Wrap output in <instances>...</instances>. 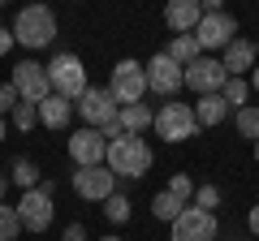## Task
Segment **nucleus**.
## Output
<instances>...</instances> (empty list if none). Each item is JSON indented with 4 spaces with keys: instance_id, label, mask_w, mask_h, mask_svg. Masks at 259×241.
Instances as JSON below:
<instances>
[{
    "instance_id": "1",
    "label": "nucleus",
    "mask_w": 259,
    "mask_h": 241,
    "mask_svg": "<svg viewBox=\"0 0 259 241\" xmlns=\"http://www.w3.org/2000/svg\"><path fill=\"white\" fill-rule=\"evenodd\" d=\"M104 168H108L112 176H125V181H139V176H147L151 168V147L139 138V134H125V138L108 142V159H104Z\"/></svg>"
},
{
    "instance_id": "2",
    "label": "nucleus",
    "mask_w": 259,
    "mask_h": 241,
    "mask_svg": "<svg viewBox=\"0 0 259 241\" xmlns=\"http://www.w3.org/2000/svg\"><path fill=\"white\" fill-rule=\"evenodd\" d=\"M13 43L22 47H48L56 39V18L48 5H30V9H22L18 18H13Z\"/></svg>"
},
{
    "instance_id": "3",
    "label": "nucleus",
    "mask_w": 259,
    "mask_h": 241,
    "mask_svg": "<svg viewBox=\"0 0 259 241\" xmlns=\"http://www.w3.org/2000/svg\"><path fill=\"white\" fill-rule=\"evenodd\" d=\"M48 82H52V95L61 99H82L87 95V69L74 52H56L52 65H48Z\"/></svg>"
},
{
    "instance_id": "4",
    "label": "nucleus",
    "mask_w": 259,
    "mask_h": 241,
    "mask_svg": "<svg viewBox=\"0 0 259 241\" xmlns=\"http://www.w3.org/2000/svg\"><path fill=\"white\" fill-rule=\"evenodd\" d=\"M108 91H112V99H117L121 108L143 103V95H147V74H143V65L139 61H117V65H112Z\"/></svg>"
},
{
    "instance_id": "5",
    "label": "nucleus",
    "mask_w": 259,
    "mask_h": 241,
    "mask_svg": "<svg viewBox=\"0 0 259 241\" xmlns=\"http://www.w3.org/2000/svg\"><path fill=\"white\" fill-rule=\"evenodd\" d=\"M18 220H22V228H30V232H48L52 228V181H44V186H35V190L22 194Z\"/></svg>"
},
{
    "instance_id": "6",
    "label": "nucleus",
    "mask_w": 259,
    "mask_h": 241,
    "mask_svg": "<svg viewBox=\"0 0 259 241\" xmlns=\"http://www.w3.org/2000/svg\"><path fill=\"white\" fill-rule=\"evenodd\" d=\"M151 130L160 134L164 142H186L194 130H199V120H194V108L190 103H164L151 120Z\"/></svg>"
},
{
    "instance_id": "7",
    "label": "nucleus",
    "mask_w": 259,
    "mask_h": 241,
    "mask_svg": "<svg viewBox=\"0 0 259 241\" xmlns=\"http://www.w3.org/2000/svg\"><path fill=\"white\" fill-rule=\"evenodd\" d=\"M13 91H18L22 103H44L48 95H52V82H48V65H35V61H22V65H13Z\"/></svg>"
},
{
    "instance_id": "8",
    "label": "nucleus",
    "mask_w": 259,
    "mask_h": 241,
    "mask_svg": "<svg viewBox=\"0 0 259 241\" xmlns=\"http://www.w3.org/2000/svg\"><path fill=\"white\" fill-rule=\"evenodd\" d=\"M78 112H82L87 130H104L108 120H117L121 103L112 99V91H108V86H87V95L78 99Z\"/></svg>"
},
{
    "instance_id": "9",
    "label": "nucleus",
    "mask_w": 259,
    "mask_h": 241,
    "mask_svg": "<svg viewBox=\"0 0 259 241\" xmlns=\"http://www.w3.org/2000/svg\"><path fill=\"white\" fill-rule=\"evenodd\" d=\"M221 224H216V211H199V207H186L173 220V241H216Z\"/></svg>"
},
{
    "instance_id": "10",
    "label": "nucleus",
    "mask_w": 259,
    "mask_h": 241,
    "mask_svg": "<svg viewBox=\"0 0 259 241\" xmlns=\"http://www.w3.org/2000/svg\"><path fill=\"white\" fill-rule=\"evenodd\" d=\"M74 194L82 198V203H108L112 194H117V176L108 172V168H78L74 172Z\"/></svg>"
},
{
    "instance_id": "11",
    "label": "nucleus",
    "mask_w": 259,
    "mask_h": 241,
    "mask_svg": "<svg viewBox=\"0 0 259 241\" xmlns=\"http://www.w3.org/2000/svg\"><path fill=\"white\" fill-rule=\"evenodd\" d=\"M233 39H238V22L229 18V13H203V22H199V30H194V43H199V52H212V47H229Z\"/></svg>"
},
{
    "instance_id": "12",
    "label": "nucleus",
    "mask_w": 259,
    "mask_h": 241,
    "mask_svg": "<svg viewBox=\"0 0 259 241\" xmlns=\"http://www.w3.org/2000/svg\"><path fill=\"white\" fill-rule=\"evenodd\" d=\"M182 78H186V86H190V91H199V95H221V86L229 82L225 65H221V61H212V56H199L194 65H186Z\"/></svg>"
},
{
    "instance_id": "13",
    "label": "nucleus",
    "mask_w": 259,
    "mask_h": 241,
    "mask_svg": "<svg viewBox=\"0 0 259 241\" xmlns=\"http://www.w3.org/2000/svg\"><path fill=\"white\" fill-rule=\"evenodd\" d=\"M143 74H147V91H156V95H177L186 86V78H182V65H173L164 52L160 56H151L147 65H143Z\"/></svg>"
},
{
    "instance_id": "14",
    "label": "nucleus",
    "mask_w": 259,
    "mask_h": 241,
    "mask_svg": "<svg viewBox=\"0 0 259 241\" xmlns=\"http://www.w3.org/2000/svg\"><path fill=\"white\" fill-rule=\"evenodd\" d=\"M69 159H74L78 168H100L104 159H108V142L100 138V130H78L74 138H69Z\"/></svg>"
},
{
    "instance_id": "15",
    "label": "nucleus",
    "mask_w": 259,
    "mask_h": 241,
    "mask_svg": "<svg viewBox=\"0 0 259 241\" xmlns=\"http://www.w3.org/2000/svg\"><path fill=\"white\" fill-rule=\"evenodd\" d=\"M164 22L177 30V35H194L199 22H203V5H199V0H168L164 5Z\"/></svg>"
},
{
    "instance_id": "16",
    "label": "nucleus",
    "mask_w": 259,
    "mask_h": 241,
    "mask_svg": "<svg viewBox=\"0 0 259 241\" xmlns=\"http://www.w3.org/2000/svg\"><path fill=\"white\" fill-rule=\"evenodd\" d=\"M221 65H225V74H229V78H242L250 65H255V43L233 39V43L225 47V61H221Z\"/></svg>"
},
{
    "instance_id": "17",
    "label": "nucleus",
    "mask_w": 259,
    "mask_h": 241,
    "mask_svg": "<svg viewBox=\"0 0 259 241\" xmlns=\"http://www.w3.org/2000/svg\"><path fill=\"white\" fill-rule=\"evenodd\" d=\"M69 116H74V103L61 99V95H48V99L39 103V120H44L48 130H65V125H69Z\"/></svg>"
},
{
    "instance_id": "18",
    "label": "nucleus",
    "mask_w": 259,
    "mask_h": 241,
    "mask_svg": "<svg viewBox=\"0 0 259 241\" xmlns=\"http://www.w3.org/2000/svg\"><path fill=\"white\" fill-rule=\"evenodd\" d=\"M117 120H121V130H125V134H143V130H151L156 112H151L147 103H130V108L117 112Z\"/></svg>"
},
{
    "instance_id": "19",
    "label": "nucleus",
    "mask_w": 259,
    "mask_h": 241,
    "mask_svg": "<svg viewBox=\"0 0 259 241\" xmlns=\"http://www.w3.org/2000/svg\"><path fill=\"white\" fill-rule=\"evenodd\" d=\"M225 116H229V103L221 95H199V108H194V120L199 125H221Z\"/></svg>"
},
{
    "instance_id": "20",
    "label": "nucleus",
    "mask_w": 259,
    "mask_h": 241,
    "mask_svg": "<svg viewBox=\"0 0 259 241\" xmlns=\"http://www.w3.org/2000/svg\"><path fill=\"white\" fill-rule=\"evenodd\" d=\"M164 56L173 61V65H182V69H186V65H194V61H199V43H194V35H177L173 43H168V52H164Z\"/></svg>"
},
{
    "instance_id": "21",
    "label": "nucleus",
    "mask_w": 259,
    "mask_h": 241,
    "mask_svg": "<svg viewBox=\"0 0 259 241\" xmlns=\"http://www.w3.org/2000/svg\"><path fill=\"white\" fill-rule=\"evenodd\" d=\"M151 211H156V220H168V224H173L177 215L186 211V203H177V198L168 194V190H160V194L151 198Z\"/></svg>"
},
{
    "instance_id": "22",
    "label": "nucleus",
    "mask_w": 259,
    "mask_h": 241,
    "mask_svg": "<svg viewBox=\"0 0 259 241\" xmlns=\"http://www.w3.org/2000/svg\"><path fill=\"white\" fill-rule=\"evenodd\" d=\"M22 220H18V207H5L0 203V241H18Z\"/></svg>"
},
{
    "instance_id": "23",
    "label": "nucleus",
    "mask_w": 259,
    "mask_h": 241,
    "mask_svg": "<svg viewBox=\"0 0 259 241\" xmlns=\"http://www.w3.org/2000/svg\"><path fill=\"white\" fill-rule=\"evenodd\" d=\"M9 181H18V186H22V194H26V190H35L39 168L30 164V159H18V164H13V172H9Z\"/></svg>"
},
{
    "instance_id": "24",
    "label": "nucleus",
    "mask_w": 259,
    "mask_h": 241,
    "mask_svg": "<svg viewBox=\"0 0 259 241\" xmlns=\"http://www.w3.org/2000/svg\"><path fill=\"white\" fill-rule=\"evenodd\" d=\"M246 91H250V82H246V78H229V82L221 86V99L233 108V103H246Z\"/></svg>"
},
{
    "instance_id": "25",
    "label": "nucleus",
    "mask_w": 259,
    "mask_h": 241,
    "mask_svg": "<svg viewBox=\"0 0 259 241\" xmlns=\"http://www.w3.org/2000/svg\"><path fill=\"white\" fill-rule=\"evenodd\" d=\"M238 134L259 142V108H238Z\"/></svg>"
},
{
    "instance_id": "26",
    "label": "nucleus",
    "mask_w": 259,
    "mask_h": 241,
    "mask_svg": "<svg viewBox=\"0 0 259 241\" xmlns=\"http://www.w3.org/2000/svg\"><path fill=\"white\" fill-rule=\"evenodd\" d=\"M104 215H108L112 224H125V220H130V198H125V194H112L108 203H104Z\"/></svg>"
},
{
    "instance_id": "27",
    "label": "nucleus",
    "mask_w": 259,
    "mask_h": 241,
    "mask_svg": "<svg viewBox=\"0 0 259 241\" xmlns=\"http://www.w3.org/2000/svg\"><path fill=\"white\" fill-rule=\"evenodd\" d=\"M35 120H39V108H35V103H18V108H13V125H18L22 134L35 130Z\"/></svg>"
},
{
    "instance_id": "28",
    "label": "nucleus",
    "mask_w": 259,
    "mask_h": 241,
    "mask_svg": "<svg viewBox=\"0 0 259 241\" xmlns=\"http://www.w3.org/2000/svg\"><path fill=\"white\" fill-rule=\"evenodd\" d=\"M168 194H173L177 203H190V198H194V186H190V176H186V172H177L173 181H168Z\"/></svg>"
},
{
    "instance_id": "29",
    "label": "nucleus",
    "mask_w": 259,
    "mask_h": 241,
    "mask_svg": "<svg viewBox=\"0 0 259 241\" xmlns=\"http://www.w3.org/2000/svg\"><path fill=\"white\" fill-rule=\"evenodd\" d=\"M194 207H199V211H212V207H221V190H216V186H199Z\"/></svg>"
},
{
    "instance_id": "30",
    "label": "nucleus",
    "mask_w": 259,
    "mask_h": 241,
    "mask_svg": "<svg viewBox=\"0 0 259 241\" xmlns=\"http://www.w3.org/2000/svg\"><path fill=\"white\" fill-rule=\"evenodd\" d=\"M18 91H13V82H5V86H0V116H5V112H13V108H18Z\"/></svg>"
},
{
    "instance_id": "31",
    "label": "nucleus",
    "mask_w": 259,
    "mask_h": 241,
    "mask_svg": "<svg viewBox=\"0 0 259 241\" xmlns=\"http://www.w3.org/2000/svg\"><path fill=\"white\" fill-rule=\"evenodd\" d=\"M65 241H87V228L82 224H69V228H65Z\"/></svg>"
},
{
    "instance_id": "32",
    "label": "nucleus",
    "mask_w": 259,
    "mask_h": 241,
    "mask_svg": "<svg viewBox=\"0 0 259 241\" xmlns=\"http://www.w3.org/2000/svg\"><path fill=\"white\" fill-rule=\"evenodd\" d=\"M9 47H13V30H9V26H0V56L9 52Z\"/></svg>"
},
{
    "instance_id": "33",
    "label": "nucleus",
    "mask_w": 259,
    "mask_h": 241,
    "mask_svg": "<svg viewBox=\"0 0 259 241\" xmlns=\"http://www.w3.org/2000/svg\"><path fill=\"white\" fill-rule=\"evenodd\" d=\"M246 224H250V232H255V237H259V203L250 207V215H246Z\"/></svg>"
},
{
    "instance_id": "34",
    "label": "nucleus",
    "mask_w": 259,
    "mask_h": 241,
    "mask_svg": "<svg viewBox=\"0 0 259 241\" xmlns=\"http://www.w3.org/2000/svg\"><path fill=\"white\" fill-rule=\"evenodd\" d=\"M5 190H9V176L0 172V203H5Z\"/></svg>"
},
{
    "instance_id": "35",
    "label": "nucleus",
    "mask_w": 259,
    "mask_h": 241,
    "mask_svg": "<svg viewBox=\"0 0 259 241\" xmlns=\"http://www.w3.org/2000/svg\"><path fill=\"white\" fill-rule=\"evenodd\" d=\"M250 86H255V91H259V69H255V74H250Z\"/></svg>"
},
{
    "instance_id": "36",
    "label": "nucleus",
    "mask_w": 259,
    "mask_h": 241,
    "mask_svg": "<svg viewBox=\"0 0 259 241\" xmlns=\"http://www.w3.org/2000/svg\"><path fill=\"white\" fill-rule=\"evenodd\" d=\"M0 142H5V116H0Z\"/></svg>"
},
{
    "instance_id": "37",
    "label": "nucleus",
    "mask_w": 259,
    "mask_h": 241,
    "mask_svg": "<svg viewBox=\"0 0 259 241\" xmlns=\"http://www.w3.org/2000/svg\"><path fill=\"white\" fill-rule=\"evenodd\" d=\"M100 241H121V237H100Z\"/></svg>"
},
{
    "instance_id": "38",
    "label": "nucleus",
    "mask_w": 259,
    "mask_h": 241,
    "mask_svg": "<svg viewBox=\"0 0 259 241\" xmlns=\"http://www.w3.org/2000/svg\"><path fill=\"white\" fill-rule=\"evenodd\" d=\"M255 159H259V142H255Z\"/></svg>"
},
{
    "instance_id": "39",
    "label": "nucleus",
    "mask_w": 259,
    "mask_h": 241,
    "mask_svg": "<svg viewBox=\"0 0 259 241\" xmlns=\"http://www.w3.org/2000/svg\"><path fill=\"white\" fill-rule=\"evenodd\" d=\"M255 56H259V43H255Z\"/></svg>"
}]
</instances>
